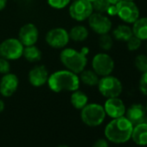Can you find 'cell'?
I'll return each instance as SVG.
<instances>
[{"label": "cell", "instance_id": "cell-23", "mask_svg": "<svg viewBox=\"0 0 147 147\" xmlns=\"http://www.w3.org/2000/svg\"><path fill=\"white\" fill-rule=\"evenodd\" d=\"M23 56L30 62H37L42 59V52L36 46H25L23 51Z\"/></svg>", "mask_w": 147, "mask_h": 147}, {"label": "cell", "instance_id": "cell-2", "mask_svg": "<svg viewBox=\"0 0 147 147\" xmlns=\"http://www.w3.org/2000/svg\"><path fill=\"white\" fill-rule=\"evenodd\" d=\"M48 85L51 91L55 93L73 92L79 89L80 79L77 74L70 70H58L49 76Z\"/></svg>", "mask_w": 147, "mask_h": 147}, {"label": "cell", "instance_id": "cell-20", "mask_svg": "<svg viewBox=\"0 0 147 147\" xmlns=\"http://www.w3.org/2000/svg\"><path fill=\"white\" fill-rule=\"evenodd\" d=\"M88 35H89V31L88 28L82 24L74 26L73 28L70 29L68 32L69 39L76 42H84L88 37Z\"/></svg>", "mask_w": 147, "mask_h": 147}, {"label": "cell", "instance_id": "cell-32", "mask_svg": "<svg viewBox=\"0 0 147 147\" xmlns=\"http://www.w3.org/2000/svg\"><path fill=\"white\" fill-rule=\"evenodd\" d=\"M107 14L111 16V17H113V16H116L117 14V10H116V5H111L107 11Z\"/></svg>", "mask_w": 147, "mask_h": 147}, {"label": "cell", "instance_id": "cell-22", "mask_svg": "<svg viewBox=\"0 0 147 147\" xmlns=\"http://www.w3.org/2000/svg\"><path fill=\"white\" fill-rule=\"evenodd\" d=\"M70 102L76 109L82 110L88 103V97L84 92L77 89L72 92L70 97Z\"/></svg>", "mask_w": 147, "mask_h": 147}, {"label": "cell", "instance_id": "cell-35", "mask_svg": "<svg viewBox=\"0 0 147 147\" xmlns=\"http://www.w3.org/2000/svg\"><path fill=\"white\" fill-rule=\"evenodd\" d=\"M120 1V0H107V2L110 4V5H117L119 2Z\"/></svg>", "mask_w": 147, "mask_h": 147}, {"label": "cell", "instance_id": "cell-28", "mask_svg": "<svg viewBox=\"0 0 147 147\" xmlns=\"http://www.w3.org/2000/svg\"><path fill=\"white\" fill-rule=\"evenodd\" d=\"M71 0H47L49 5L54 9L61 10L67 7L70 4Z\"/></svg>", "mask_w": 147, "mask_h": 147}, {"label": "cell", "instance_id": "cell-21", "mask_svg": "<svg viewBox=\"0 0 147 147\" xmlns=\"http://www.w3.org/2000/svg\"><path fill=\"white\" fill-rule=\"evenodd\" d=\"M80 82L84 85L88 87H95L97 86L100 76L93 70V69H84L80 73L79 76Z\"/></svg>", "mask_w": 147, "mask_h": 147}, {"label": "cell", "instance_id": "cell-17", "mask_svg": "<svg viewBox=\"0 0 147 147\" xmlns=\"http://www.w3.org/2000/svg\"><path fill=\"white\" fill-rule=\"evenodd\" d=\"M131 141L137 147H147V123L142 122L133 126Z\"/></svg>", "mask_w": 147, "mask_h": 147}, {"label": "cell", "instance_id": "cell-41", "mask_svg": "<svg viewBox=\"0 0 147 147\" xmlns=\"http://www.w3.org/2000/svg\"><path fill=\"white\" fill-rule=\"evenodd\" d=\"M146 55H147V43H146Z\"/></svg>", "mask_w": 147, "mask_h": 147}, {"label": "cell", "instance_id": "cell-11", "mask_svg": "<svg viewBox=\"0 0 147 147\" xmlns=\"http://www.w3.org/2000/svg\"><path fill=\"white\" fill-rule=\"evenodd\" d=\"M88 21L90 29L98 35L109 33L113 27V24L109 17L98 12H93Z\"/></svg>", "mask_w": 147, "mask_h": 147}, {"label": "cell", "instance_id": "cell-5", "mask_svg": "<svg viewBox=\"0 0 147 147\" xmlns=\"http://www.w3.org/2000/svg\"><path fill=\"white\" fill-rule=\"evenodd\" d=\"M97 88L100 94L107 99L119 97L123 93V84L121 81L112 75L100 78Z\"/></svg>", "mask_w": 147, "mask_h": 147}, {"label": "cell", "instance_id": "cell-13", "mask_svg": "<svg viewBox=\"0 0 147 147\" xmlns=\"http://www.w3.org/2000/svg\"><path fill=\"white\" fill-rule=\"evenodd\" d=\"M39 37V31L37 27L31 23L23 25L18 31V40L25 46L35 45Z\"/></svg>", "mask_w": 147, "mask_h": 147}, {"label": "cell", "instance_id": "cell-26", "mask_svg": "<svg viewBox=\"0 0 147 147\" xmlns=\"http://www.w3.org/2000/svg\"><path fill=\"white\" fill-rule=\"evenodd\" d=\"M94 12H98L101 14H107V11L111 5L107 0H95L94 3H92Z\"/></svg>", "mask_w": 147, "mask_h": 147}, {"label": "cell", "instance_id": "cell-30", "mask_svg": "<svg viewBox=\"0 0 147 147\" xmlns=\"http://www.w3.org/2000/svg\"><path fill=\"white\" fill-rule=\"evenodd\" d=\"M11 71V64L9 60L0 56V74L5 75Z\"/></svg>", "mask_w": 147, "mask_h": 147}, {"label": "cell", "instance_id": "cell-9", "mask_svg": "<svg viewBox=\"0 0 147 147\" xmlns=\"http://www.w3.org/2000/svg\"><path fill=\"white\" fill-rule=\"evenodd\" d=\"M70 17L76 21L82 22L88 20L94 12L92 3L88 0H74L68 8Z\"/></svg>", "mask_w": 147, "mask_h": 147}, {"label": "cell", "instance_id": "cell-4", "mask_svg": "<svg viewBox=\"0 0 147 147\" xmlns=\"http://www.w3.org/2000/svg\"><path fill=\"white\" fill-rule=\"evenodd\" d=\"M107 118L106 112L102 105L99 103H88L81 110L82 121L89 127L101 125Z\"/></svg>", "mask_w": 147, "mask_h": 147}, {"label": "cell", "instance_id": "cell-27", "mask_svg": "<svg viewBox=\"0 0 147 147\" xmlns=\"http://www.w3.org/2000/svg\"><path fill=\"white\" fill-rule=\"evenodd\" d=\"M125 43H126V48L130 52H136L142 46V41L134 36H132Z\"/></svg>", "mask_w": 147, "mask_h": 147}, {"label": "cell", "instance_id": "cell-16", "mask_svg": "<svg viewBox=\"0 0 147 147\" xmlns=\"http://www.w3.org/2000/svg\"><path fill=\"white\" fill-rule=\"evenodd\" d=\"M146 114L147 113L144 105L140 102H135L126 107L125 116L131 122L133 125H135L144 122Z\"/></svg>", "mask_w": 147, "mask_h": 147}, {"label": "cell", "instance_id": "cell-31", "mask_svg": "<svg viewBox=\"0 0 147 147\" xmlns=\"http://www.w3.org/2000/svg\"><path fill=\"white\" fill-rule=\"evenodd\" d=\"M92 147H110V142L106 138H100L94 141Z\"/></svg>", "mask_w": 147, "mask_h": 147}, {"label": "cell", "instance_id": "cell-38", "mask_svg": "<svg viewBox=\"0 0 147 147\" xmlns=\"http://www.w3.org/2000/svg\"><path fill=\"white\" fill-rule=\"evenodd\" d=\"M57 147H68V146H67V145H59Z\"/></svg>", "mask_w": 147, "mask_h": 147}, {"label": "cell", "instance_id": "cell-6", "mask_svg": "<svg viewBox=\"0 0 147 147\" xmlns=\"http://www.w3.org/2000/svg\"><path fill=\"white\" fill-rule=\"evenodd\" d=\"M115 5L117 10L116 15L126 24H132L138 18H140L139 8L134 1L120 0Z\"/></svg>", "mask_w": 147, "mask_h": 147}, {"label": "cell", "instance_id": "cell-40", "mask_svg": "<svg viewBox=\"0 0 147 147\" xmlns=\"http://www.w3.org/2000/svg\"><path fill=\"white\" fill-rule=\"evenodd\" d=\"M126 1H135V0H126Z\"/></svg>", "mask_w": 147, "mask_h": 147}, {"label": "cell", "instance_id": "cell-10", "mask_svg": "<svg viewBox=\"0 0 147 147\" xmlns=\"http://www.w3.org/2000/svg\"><path fill=\"white\" fill-rule=\"evenodd\" d=\"M68 31L63 28H54L49 30L45 36L47 44L53 49H64L69 42Z\"/></svg>", "mask_w": 147, "mask_h": 147}, {"label": "cell", "instance_id": "cell-33", "mask_svg": "<svg viewBox=\"0 0 147 147\" xmlns=\"http://www.w3.org/2000/svg\"><path fill=\"white\" fill-rule=\"evenodd\" d=\"M7 5V0H0V11H3Z\"/></svg>", "mask_w": 147, "mask_h": 147}, {"label": "cell", "instance_id": "cell-42", "mask_svg": "<svg viewBox=\"0 0 147 147\" xmlns=\"http://www.w3.org/2000/svg\"><path fill=\"white\" fill-rule=\"evenodd\" d=\"M73 1H74V0H73Z\"/></svg>", "mask_w": 147, "mask_h": 147}, {"label": "cell", "instance_id": "cell-3", "mask_svg": "<svg viewBox=\"0 0 147 147\" xmlns=\"http://www.w3.org/2000/svg\"><path fill=\"white\" fill-rule=\"evenodd\" d=\"M89 49L88 47H83L80 51L73 49L66 48L61 51L60 61L66 69L76 74H80L88 65V54Z\"/></svg>", "mask_w": 147, "mask_h": 147}, {"label": "cell", "instance_id": "cell-39", "mask_svg": "<svg viewBox=\"0 0 147 147\" xmlns=\"http://www.w3.org/2000/svg\"><path fill=\"white\" fill-rule=\"evenodd\" d=\"M88 1H89L90 3H94V2L95 1V0H88Z\"/></svg>", "mask_w": 147, "mask_h": 147}, {"label": "cell", "instance_id": "cell-8", "mask_svg": "<svg viewBox=\"0 0 147 147\" xmlns=\"http://www.w3.org/2000/svg\"><path fill=\"white\" fill-rule=\"evenodd\" d=\"M24 46L18 38H8L0 43V56L9 61L18 60L23 56Z\"/></svg>", "mask_w": 147, "mask_h": 147}, {"label": "cell", "instance_id": "cell-18", "mask_svg": "<svg viewBox=\"0 0 147 147\" xmlns=\"http://www.w3.org/2000/svg\"><path fill=\"white\" fill-rule=\"evenodd\" d=\"M131 30L134 36L138 37L142 42H147V17L138 18L136 22L132 24Z\"/></svg>", "mask_w": 147, "mask_h": 147}, {"label": "cell", "instance_id": "cell-14", "mask_svg": "<svg viewBox=\"0 0 147 147\" xmlns=\"http://www.w3.org/2000/svg\"><path fill=\"white\" fill-rule=\"evenodd\" d=\"M18 85L19 80L16 75L12 73L5 74L0 80V94L4 97H10L18 90Z\"/></svg>", "mask_w": 147, "mask_h": 147}, {"label": "cell", "instance_id": "cell-25", "mask_svg": "<svg viewBox=\"0 0 147 147\" xmlns=\"http://www.w3.org/2000/svg\"><path fill=\"white\" fill-rule=\"evenodd\" d=\"M134 67L141 74L147 72V55L139 54L134 59Z\"/></svg>", "mask_w": 147, "mask_h": 147}, {"label": "cell", "instance_id": "cell-24", "mask_svg": "<svg viewBox=\"0 0 147 147\" xmlns=\"http://www.w3.org/2000/svg\"><path fill=\"white\" fill-rule=\"evenodd\" d=\"M98 44L102 50L109 51L112 49V48L113 46V37L111 35H109V33L100 35V37L98 40Z\"/></svg>", "mask_w": 147, "mask_h": 147}, {"label": "cell", "instance_id": "cell-19", "mask_svg": "<svg viewBox=\"0 0 147 147\" xmlns=\"http://www.w3.org/2000/svg\"><path fill=\"white\" fill-rule=\"evenodd\" d=\"M132 36L133 33H132L131 27L126 24H119L116 28L113 29V35H112L113 39L123 42H126Z\"/></svg>", "mask_w": 147, "mask_h": 147}, {"label": "cell", "instance_id": "cell-29", "mask_svg": "<svg viewBox=\"0 0 147 147\" xmlns=\"http://www.w3.org/2000/svg\"><path fill=\"white\" fill-rule=\"evenodd\" d=\"M138 91L144 96H147V72L141 74L138 80Z\"/></svg>", "mask_w": 147, "mask_h": 147}, {"label": "cell", "instance_id": "cell-37", "mask_svg": "<svg viewBox=\"0 0 147 147\" xmlns=\"http://www.w3.org/2000/svg\"><path fill=\"white\" fill-rule=\"evenodd\" d=\"M144 107H145V110H146V113H147V100H146V102L144 104Z\"/></svg>", "mask_w": 147, "mask_h": 147}, {"label": "cell", "instance_id": "cell-7", "mask_svg": "<svg viewBox=\"0 0 147 147\" xmlns=\"http://www.w3.org/2000/svg\"><path fill=\"white\" fill-rule=\"evenodd\" d=\"M114 60L106 52L98 53L92 59V69L100 77L111 75L114 70Z\"/></svg>", "mask_w": 147, "mask_h": 147}, {"label": "cell", "instance_id": "cell-36", "mask_svg": "<svg viewBox=\"0 0 147 147\" xmlns=\"http://www.w3.org/2000/svg\"><path fill=\"white\" fill-rule=\"evenodd\" d=\"M144 123H147V114H146V116H145V118H144Z\"/></svg>", "mask_w": 147, "mask_h": 147}, {"label": "cell", "instance_id": "cell-34", "mask_svg": "<svg viewBox=\"0 0 147 147\" xmlns=\"http://www.w3.org/2000/svg\"><path fill=\"white\" fill-rule=\"evenodd\" d=\"M5 109V102L3 101V100L0 99V113H2Z\"/></svg>", "mask_w": 147, "mask_h": 147}, {"label": "cell", "instance_id": "cell-15", "mask_svg": "<svg viewBox=\"0 0 147 147\" xmlns=\"http://www.w3.org/2000/svg\"><path fill=\"white\" fill-rule=\"evenodd\" d=\"M49 76V71L44 65H36L29 73V82L33 87L39 88L48 82Z\"/></svg>", "mask_w": 147, "mask_h": 147}, {"label": "cell", "instance_id": "cell-1", "mask_svg": "<svg viewBox=\"0 0 147 147\" xmlns=\"http://www.w3.org/2000/svg\"><path fill=\"white\" fill-rule=\"evenodd\" d=\"M133 126L125 116L112 119L105 126L104 136L111 144H125L131 141Z\"/></svg>", "mask_w": 147, "mask_h": 147}, {"label": "cell", "instance_id": "cell-12", "mask_svg": "<svg viewBox=\"0 0 147 147\" xmlns=\"http://www.w3.org/2000/svg\"><path fill=\"white\" fill-rule=\"evenodd\" d=\"M107 116L111 119H116L125 116L126 106L122 99L119 97L107 98L103 105Z\"/></svg>", "mask_w": 147, "mask_h": 147}]
</instances>
